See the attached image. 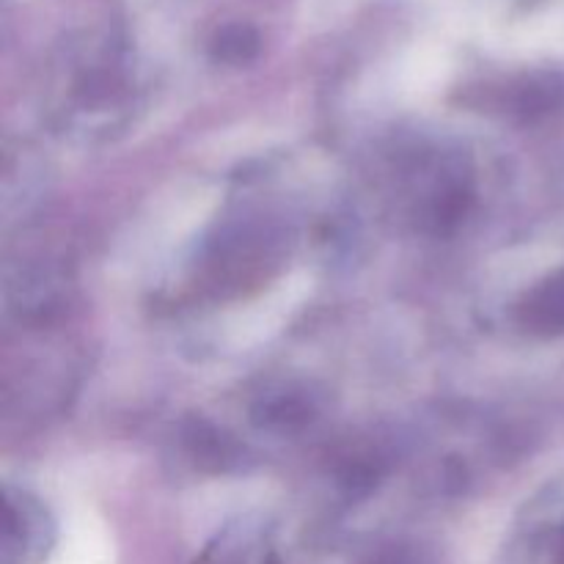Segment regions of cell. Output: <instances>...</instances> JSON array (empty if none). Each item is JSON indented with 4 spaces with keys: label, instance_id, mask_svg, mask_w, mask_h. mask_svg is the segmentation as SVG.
I'll return each mask as SVG.
<instances>
[{
    "label": "cell",
    "instance_id": "cell-1",
    "mask_svg": "<svg viewBox=\"0 0 564 564\" xmlns=\"http://www.w3.org/2000/svg\"><path fill=\"white\" fill-rule=\"evenodd\" d=\"M50 523L33 496L6 485L3 490V564H36L47 545Z\"/></svg>",
    "mask_w": 564,
    "mask_h": 564
},
{
    "label": "cell",
    "instance_id": "cell-2",
    "mask_svg": "<svg viewBox=\"0 0 564 564\" xmlns=\"http://www.w3.org/2000/svg\"><path fill=\"white\" fill-rule=\"evenodd\" d=\"M518 323L538 336L564 334V270L523 295L518 303Z\"/></svg>",
    "mask_w": 564,
    "mask_h": 564
},
{
    "label": "cell",
    "instance_id": "cell-3",
    "mask_svg": "<svg viewBox=\"0 0 564 564\" xmlns=\"http://www.w3.org/2000/svg\"><path fill=\"white\" fill-rule=\"evenodd\" d=\"M187 441L193 444V455L202 463L213 460L215 468H224L237 460V446L231 444V438H226L218 430L207 427V424H193V433L187 435Z\"/></svg>",
    "mask_w": 564,
    "mask_h": 564
},
{
    "label": "cell",
    "instance_id": "cell-4",
    "mask_svg": "<svg viewBox=\"0 0 564 564\" xmlns=\"http://www.w3.org/2000/svg\"><path fill=\"white\" fill-rule=\"evenodd\" d=\"M556 564H564V534L560 540V551H556Z\"/></svg>",
    "mask_w": 564,
    "mask_h": 564
}]
</instances>
